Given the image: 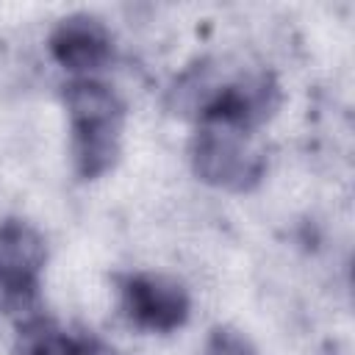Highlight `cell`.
<instances>
[{
	"label": "cell",
	"mask_w": 355,
	"mask_h": 355,
	"mask_svg": "<svg viewBox=\"0 0 355 355\" xmlns=\"http://www.w3.org/2000/svg\"><path fill=\"white\" fill-rule=\"evenodd\" d=\"M64 103L72 122V158L80 178H100L119 155L122 103L100 80L78 78L64 86Z\"/></svg>",
	"instance_id": "cell-1"
},
{
	"label": "cell",
	"mask_w": 355,
	"mask_h": 355,
	"mask_svg": "<svg viewBox=\"0 0 355 355\" xmlns=\"http://www.w3.org/2000/svg\"><path fill=\"white\" fill-rule=\"evenodd\" d=\"M191 166L208 186L250 191L266 172V155L250 130L202 125L191 139Z\"/></svg>",
	"instance_id": "cell-2"
},
{
	"label": "cell",
	"mask_w": 355,
	"mask_h": 355,
	"mask_svg": "<svg viewBox=\"0 0 355 355\" xmlns=\"http://www.w3.org/2000/svg\"><path fill=\"white\" fill-rule=\"evenodd\" d=\"M200 97L191 108L200 114L202 125H227L239 130H252L272 116L280 103L277 83L269 72H244L222 83H211L200 75Z\"/></svg>",
	"instance_id": "cell-3"
},
{
	"label": "cell",
	"mask_w": 355,
	"mask_h": 355,
	"mask_svg": "<svg viewBox=\"0 0 355 355\" xmlns=\"http://www.w3.org/2000/svg\"><path fill=\"white\" fill-rule=\"evenodd\" d=\"M125 313L144 330L169 333L189 319V294L183 283L166 275H130L122 280Z\"/></svg>",
	"instance_id": "cell-4"
},
{
	"label": "cell",
	"mask_w": 355,
	"mask_h": 355,
	"mask_svg": "<svg viewBox=\"0 0 355 355\" xmlns=\"http://www.w3.org/2000/svg\"><path fill=\"white\" fill-rule=\"evenodd\" d=\"M47 261L44 239L22 219L0 222V294L25 302L36 294L42 266Z\"/></svg>",
	"instance_id": "cell-5"
},
{
	"label": "cell",
	"mask_w": 355,
	"mask_h": 355,
	"mask_svg": "<svg viewBox=\"0 0 355 355\" xmlns=\"http://www.w3.org/2000/svg\"><path fill=\"white\" fill-rule=\"evenodd\" d=\"M50 53L69 72H94L111 58V33L92 14H69L55 25Z\"/></svg>",
	"instance_id": "cell-6"
},
{
	"label": "cell",
	"mask_w": 355,
	"mask_h": 355,
	"mask_svg": "<svg viewBox=\"0 0 355 355\" xmlns=\"http://www.w3.org/2000/svg\"><path fill=\"white\" fill-rule=\"evenodd\" d=\"M75 338H69L50 319H31L19 327L14 355H72Z\"/></svg>",
	"instance_id": "cell-7"
},
{
	"label": "cell",
	"mask_w": 355,
	"mask_h": 355,
	"mask_svg": "<svg viewBox=\"0 0 355 355\" xmlns=\"http://www.w3.org/2000/svg\"><path fill=\"white\" fill-rule=\"evenodd\" d=\"M205 355H255V349L250 347V341L244 336H239L230 327H219L211 333Z\"/></svg>",
	"instance_id": "cell-8"
},
{
	"label": "cell",
	"mask_w": 355,
	"mask_h": 355,
	"mask_svg": "<svg viewBox=\"0 0 355 355\" xmlns=\"http://www.w3.org/2000/svg\"><path fill=\"white\" fill-rule=\"evenodd\" d=\"M72 355H122V352L114 349L105 341H97V338H75V352Z\"/></svg>",
	"instance_id": "cell-9"
}]
</instances>
